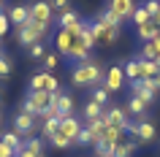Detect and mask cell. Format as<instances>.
<instances>
[{
  "label": "cell",
  "instance_id": "16",
  "mask_svg": "<svg viewBox=\"0 0 160 157\" xmlns=\"http://www.w3.org/2000/svg\"><path fill=\"white\" fill-rule=\"evenodd\" d=\"M6 17H8L11 25L22 27V25H27V22H30V11H27V6H11V8L6 11Z\"/></svg>",
  "mask_w": 160,
  "mask_h": 157
},
{
  "label": "cell",
  "instance_id": "29",
  "mask_svg": "<svg viewBox=\"0 0 160 157\" xmlns=\"http://www.w3.org/2000/svg\"><path fill=\"white\" fill-rule=\"evenodd\" d=\"M141 60V57H138ZM144 65V79H155V76H160V62L158 60H141Z\"/></svg>",
  "mask_w": 160,
  "mask_h": 157
},
{
  "label": "cell",
  "instance_id": "10",
  "mask_svg": "<svg viewBox=\"0 0 160 157\" xmlns=\"http://www.w3.org/2000/svg\"><path fill=\"white\" fill-rule=\"evenodd\" d=\"M73 98H71V95H68V92H57V95H54V103H52V111H54V116H60V119H62V116H71L73 114Z\"/></svg>",
  "mask_w": 160,
  "mask_h": 157
},
{
  "label": "cell",
  "instance_id": "17",
  "mask_svg": "<svg viewBox=\"0 0 160 157\" xmlns=\"http://www.w3.org/2000/svg\"><path fill=\"white\" fill-rule=\"evenodd\" d=\"M122 71H125V79H128L130 84H133V81H141V79H144V65H141V60H138V57L128 60Z\"/></svg>",
  "mask_w": 160,
  "mask_h": 157
},
{
  "label": "cell",
  "instance_id": "44",
  "mask_svg": "<svg viewBox=\"0 0 160 157\" xmlns=\"http://www.w3.org/2000/svg\"><path fill=\"white\" fill-rule=\"evenodd\" d=\"M0 98H3V95H0Z\"/></svg>",
  "mask_w": 160,
  "mask_h": 157
},
{
  "label": "cell",
  "instance_id": "9",
  "mask_svg": "<svg viewBox=\"0 0 160 157\" xmlns=\"http://www.w3.org/2000/svg\"><path fill=\"white\" fill-rule=\"evenodd\" d=\"M82 127H84V125L79 122V119H76L73 114H71V116H62V119H60V130H57V135L68 138V141H71V144L76 146V138H79V133H82Z\"/></svg>",
  "mask_w": 160,
  "mask_h": 157
},
{
  "label": "cell",
  "instance_id": "19",
  "mask_svg": "<svg viewBox=\"0 0 160 157\" xmlns=\"http://www.w3.org/2000/svg\"><path fill=\"white\" fill-rule=\"evenodd\" d=\"M0 144H3V146H8L11 152H14V155H19V152H22V146H25L22 135H19V133H14V130L3 133V135H0Z\"/></svg>",
  "mask_w": 160,
  "mask_h": 157
},
{
  "label": "cell",
  "instance_id": "5",
  "mask_svg": "<svg viewBox=\"0 0 160 157\" xmlns=\"http://www.w3.org/2000/svg\"><path fill=\"white\" fill-rule=\"evenodd\" d=\"M30 92H52V95H57V92H60L57 76L46 73V71L33 73V79H30Z\"/></svg>",
  "mask_w": 160,
  "mask_h": 157
},
{
  "label": "cell",
  "instance_id": "7",
  "mask_svg": "<svg viewBox=\"0 0 160 157\" xmlns=\"http://www.w3.org/2000/svg\"><path fill=\"white\" fill-rule=\"evenodd\" d=\"M103 87L109 92H119L122 87H125V71H122V65H109L106 68V73H103Z\"/></svg>",
  "mask_w": 160,
  "mask_h": 157
},
{
  "label": "cell",
  "instance_id": "1",
  "mask_svg": "<svg viewBox=\"0 0 160 157\" xmlns=\"http://www.w3.org/2000/svg\"><path fill=\"white\" fill-rule=\"evenodd\" d=\"M71 81H73L76 87H90V90H95V87L103 84V68L98 65V62H92V60H87L82 65H73Z\"/></svg>",
  "mask_w": 160,
  "mask_h": 157
},
{
  "label": "cell",
  "instance_id": "21",
  "mask_svg": "<svg viewBox=\"0 0 160 157\" xmlns=\"http://www.w3.org/2000/svg\"><path fill=\"white\" fill-rule=\"evenodd\" d=\"M141 60H158L160 62V35L155 38V41L141 43Z\"/></svg>",
  "mask_w": 160,
  "mask_h": 157
},
{
  "label": "cell",
  "instance_id": "28",
  "mask_svg": "<svg viewBox=\"0 0 160 157\" xmlns=\"http://www.w3.org/2000/svg\"><path fill=\"white\" fill-rule=\"evenodd\" d=\"M95 144H98V138H95L92 130L84 125V127H82V133H79V138H76V146H95Z\"/></svg>",
  "mask_w": 160,
  "mask_h": 157
},
{
  "label": "cell",
  "instance_id": "36",
  "mask_svg": "<svg viewBox=\"0 0 160 157\" xmlns=\"http://www.w3.org/2000/svg\"><path fill=\"white\" fill-rule=\"evenodd\" d=\"M49 6H52V11H54V14H60V11L71 8V0H49Z\"/></svg>",
  "mask_w": 160,
  "mask_h": 157
},
{
  "label": "cell",
  "instance_id": "45",
  "mask_svg": "<svg viewBox=\"0 0 160 157\" xmlns=\"http://www.w3.org/2000/svg\"><path fill=\"white\" fill-rule=\"evenodd\" d=\"M0 122H3V119H0Z\"/></svg>",
  "mask_w": 160,
  "mask_h": 157
},
{
  "label": "cell",
  "instance_id": "3",
  "mask_svg": "<svg viewBox=\"0 0 160 157\" xmlns=\"http://www.w3.org/2000/svg\"><path fill=\"white\" fill-rule=\"evenodd\" d=\"M125 133H130L138 144H152V141L158 138V127H155L149 119H136V122H130Z\"/></svg>",
  "mask_w": 160,
  "mask_h": 157
},
{
  "label": "cell",
  "instance_id": "32",
  "mask_svg": "<svg viewBox=\"0 0 160 157\" xmlns=\"http://www.w3.org/2000/svg\"><path fill=\"white\" fill-rule=\"evenodd\" d=\"M57 65H60V54H52V52H46V57H43V71H46V73H52Z\"/></svg>",
  "mask_w": 160,
  "mask_h": 157
},
{
  "label": "cell",
  "instance_id": "20",
  "mask_svg": "<svg viewBox=\"0 0 160 157\" xmlns=\"http://www.w3.org/2000/svg\"><path fill=\"white\" fill-rule=\"evenodd\" d=\"M41 138L43 141H52L54 135H57V130H60V116H49V119H41Z\"/></svg>",
  "mask_w": 160,
  "mask_h": 157
},
{
  "label": "cell",
  "instance_id": "37",
  "mask_svg": "<svg viewBox=\"0 0 160 157\" xmlns=\"http://www.w3.org/2000/svg\"><path fill=\"white\" fill-rule=\"evenodd\" d=\"M19 157H43V149H33V146H22Z\"/></svg>",
  "mask_w": 160,
  "mask_h": 157
},
{
  "label": "cell",
  "instance_id": "14",
  "mask_svg": "<svg viewBox=\"0 0 160 157\" xmlns=\"http://www.w3.org/2000/svg\"><path fill=\"white\" fill-rule=\"evenodd\" d=\"M73 41H76L73 30H57V35H54V49H57V54H68L71 46H73Z\"/></svg>",
  "mask_w": 160,
  "mask_h": 157
},
{
  "label": "cell",
  "instance_id": "8",
  "mask_svg": "<svg viewBox=\"0 0 160 157\" xmlns=\"http://www.w3.org/2000/svg\"><path fill=\"white\" fill-rule=\"evenodd\" d=\"M54 22H57V30H73V33H79V27H82V17H79L76 8H65L60 14H54Z\"/></svg>",
  "mask_w": 160,
  "mask_h": 157
},
{
  "label": "cell",
  "instance_id": "35",
  "mask_svg": "<svg viewBox=\"0 0 160 157\" xmlns=\"http://www.w3.org/2000/svg\"><path fill=\"white\" fill-rule=\"evenodd\" d=\"M49 144H52L54 149H71V146H73V144H71L68 138H62V135H54V138H52Z\"/></svg>",
  "mask_w": 160,
  "mask_h": 157
},
{
  "label": "cell",
  "instance_id": "30",
  "mask_svg": "<svg viewBox=\"0 0 160 157\" xmlns=\"http://www.w3.org/2000/svg\"><path fill=\"white\" fill-rule=\"evenodd\" d=\"M130 19H133V25H136V27L149 25V22H152V17L147 14V8H144V6H136V11H133V17H130Z\"/></svg>",
  "mask_w": 160,
  "mask_h": 157
},
{
  "label": "cell",
  "instance_id": "6",
  "mask_svg": "<svg viewBox=\"0 0 160 157\" xmlns=\"http://www.w3.org/2000/svg\"><path fill=\"white\" fill-rule=\"evenodd\" d=\"M46 30L49 27H41V25H35V22H27V25L19 27V35H17V41L22 43V46H33V43H41V38L46 35Z\"/></svg>",
  "mask_w": 160,
  "mask_h": 157
},
{
  "label": "cell",
  "instance_id": "15",
  "mask_svg": "<svg viewBox=\"0 0 160 157\" xmlns=\"http://www.w3.org/2000/svg\"><path fill=\"white\" fill-rule=\"evenodd\" d=\"M130 92H133L136 98H141L147 106H149V103H155V98H158V92L152 90V87L144 81V79H141V81H133V84H130Z\"/></svg>",
  "mask_w": 160,
  "mask_h": 157
},
{
  "label": "cell",
  "instance_id": "40",
  "mask_svg": "<svg viewBox=\"0 0 160 157\" xmlns=\"http://www.w3.org/2000/svg\"><path fill=\"white\" fill-rule=\"evenodd\" d=\"M0 157H14V152H11L8 146H3V144H0Z\"/></svg>",
  "mask_w": 160,
  "mask_h": 157
},
{
  "label": "cell",
  "instance_id": "38",
  "mask_svg": "<svg viewBox=\"0 0 160 157\" xmlns=\"http://www.w3.org/2000/svg\"><path fill=\"white\" fill-rule=\"evenodd\" d=\"M144 8H147L149 17H155V14L160 11V0H147V3H144Z\"/></svg>",
  "mask_w": 160,
  "mask_h": 157
},
{
  "label": "cell",
  "instance_id": "13",
  "mask_svg": "<svg viewBox=\"0 0 160 157\" xmlns=\"http://www.w3.org/2000/svg\"><path fill=\"white\" fill-rule=\"evenodd\" d=\"M109 11H114L122 22H128V19L133 17V11H136V0H111Z\"/></svg>",
  "mask_w": 160,
  "mask_h": 157
},
{
  "label": "cell",
  "instance_id": "25",
  "mask_svg": "<svg viewBox=\"0 0 160 157\" xmlns=\"http://www.w3.org/2000/svg\"><path fill=\"white\" fill-rule=\"evenodd\" d=\"M136 152V141H119L117 146H114V152H111V157H133Z\"/></svg>",
  "mask_w": 160,
  "mask_h": 157
},
{
  "label": "cell",
  "instance_id": "24",
  "mask_svg": "<svg viewBox=\"0 0 160 157\" xmlns=\"http://www.w3.org/2000/svg\"><path fill=\"white\" fill-rule=\"evenodd\" d=\"M103 111H106L103 106H98V103H92V100H90V103H84V108H82V116H84L87 122H92V119H101Z\"/></svg>",
  "mask_w": 160,
  "mask_h": 157
},
{
  "label": "cell",
  "instance_id": "2",
  "mask_svg": "<svg viewBox=\"0 0 160 157\" xmlns=\"http://www.w3.org/2000/svg\"><path fill=\"white\" fill-rule=\"evenodd\" d=\"M52 103H54V95L52 92H30L25 98V103H22V111L25 114H33L35 119H41L52 108Z\"/></svg>",
  "mask_w": 160,
  "mask_h": 157
},
{
  "label": "cell",
  "instance_id": "43",
  "mask_svg": "<svg viewBox=\"0 0 160 157\" xmlns=\"http://www.w3.org/2000/svg\"><path fill=\"white\" fill-rule=\"evenodd\" d=\"M14 157H19V155H14Z\"/></svg>",
  "mask_w": 160,
  "mask_h": 157
},
{
  "label": "cell",
  "instance_id": "39",
  "mask_svg": "<svg viewBox=\"0 0 160 157\" xmlns=\"http://www.w3.org/2000/svg\"><path fill=\"white\" fill-rule=\"evenodd\" d=\"M8 27H11V22H8V17H6V11H3V14H0V38L8 33Z\"/></svg>",
  "mask_w": 160,
  "mask_h": 157
},
{
  "label": "cell",
  "instance_id": "26",
  "mask_svg": "<svg viewBox=\"0 0 160 157\" xmlns=\"http://www.w3.org/2000/svg\"><path fill=\"white\" fill-rule=\"evenodd\" d=\"M90 100H92V103H98V106H109V100H111V92L106 90V87H95L92 90V95H90Z\"/></svg>",
  "mask_w": 160,
  "mask_h": 157
},
{
  "label": "cell",
  "instance_id": "18",
  "mask_svg": "<svg viewBox=\"0 0 160 157\" xmlns=\"http://www.w3.org/2000/svg\"><path fill=\"white\" fill-rule=\"evenodd\" d=\"M147 103H144L141 98H136V95H130L128 98V103H125V111H128V116H138V119H144V114H147Z\"/></svg>",
  "mask_w": 160,
  "mask_h": 157
},
{
  "label": "cell",
  "instance_id": "11",
  "mask_svg": "<svg viewBox=\"0 0 160 157\" xmlns=\"http://www.w3.org/2000/svg\"><path fill=\"white\" fill-rule=\"evenodd\" d=\"M103 116H106V122H109V125H114V127H122V130H128V125H130L125 106H109L106 111H103Z\"/></svg>",
  "mask_w": 160,
  "mask_h": 157
},
{
  "label": "cell",
  "instance_id": "27",
  "mask_svg": "<svg viewBox=\"0 0 160 157\" xmlns=\"http://www.w3.org/2000/svg\"><path fill=\"white\" fill-rule=\"evenodd\" d=\"M95 19H98V22H103V25H111V27H122V19H119L114 11H109V8H103Z\"/></svg>",
  "mask_w": 160,
  "mask_h": 157
},
{
  "label": "cell",
  "instance_id": "23",
  "mask_svg": "<svg viewBox=\"0 0 160 157\" xmlns=\"http://www.w3.org/2000/svg\"><path fill=\"white\" fill-rule=\"evenodd\" d=\"M122 135H125V130H122V127H114V125H109V127L103 130L101 141H103V144H111V146H117L119 141H122Z\"/></svg>",
  "mask_w": 160,
  "mask_h": 157
},
{
  "label": "cell",
  "instance_id": "22",
  "mask_svg": "<svg viewBox=\"0 0 160 157\" xmlns=\"http://www.w3.org/2000/svg\"><path fill=\"white\" fill-rule=\"evenodd\" d=\"M136 35H138V41L147 43V41H155L160 35V27L155 25V22H149V25H141V27H136Z\"/></svg>",
  "mask_w": 160,
  "mask_h": 157
},
{
  "label": "cell",
  "instance_id": "33",
  "mask_svg": "<svg viewBox=\"0 0 160 157\" xmlns=\"http://www.w3.org/2000/svg\"><path fill=\"white\" fill-rule=\"evenodd\" d=\"M27 54H30L33 60H43L46 57V46H43V43H33V46L27 49Z\"/></svg>",
  "mask_w": 160,
  "mask_h": 157
},
{
  "label": "cell",
  "instance_id": "4",
  "mask_svg": "<svg viewBox=\"0 0 160 157\" xmlns=\"http://www.w3.org/2000/svg\"><path fill=\"white\" fill-rule=\"evenodd\" d=\"M27 11H30V22L41 27H52V22H54V11H52L49 0H35L33 6H27Z\"/></svg>",
  "mask_w": 160,
  "mask_h": 157
},
{
  "label": "cell",
  "instance_id": "41",
  "mask_svg": "<svg viewBox=\"0 0 160 157\" xmlns=\"http://www.w3.org/2000/svg\"><path fill=\"white\" fill-rule=\"evenodd\" d=\"M0 52H3V38H0Z\"/></svg>",
  "mask_w": 160,
  "mask_h": 157
},
{
  "label": "cell",
  "instance_id": "42",
  "mask_svg": "<svg viewBox=\"0 0 160 157\" xmlns=\"http://www.w3.org/2000/svg\"><path fill=\"white\" fill-rule=\"evenodd\" d=\"M95 157H109V155H95Z\"/></svg>",
  "mask_w": 160,
  "mask_h": 157
},
{
  "label": "cell",
  "instance_id": "34",
  "mask_svg": "<svg viewBox=\"0 0 160 157\" xmlns=\"http://www.w3.org/2000/svg\"><path fill=\"white\" fill-rule=\"evenodd\" d=\"M11 76V60L0 52V79H8Z\"/></svg>",
  "mask_w": 160,
  "mask_h": 157
},
{
  "label": "cell",
  "instance_id": "31",
  "mask_svg": "<svg viewBox=\"0 0 160 157\" xmlns=\"http://www.w3.org/2000/svg\"><path fill=\"white\" fill-rule=\"evenodd\" d=\"M87 127L92 130V135L98 141H101V135H103V130L109 127V122H106V116H101V119H92V122H87Z\"/></svg>",
  "mask_w": 160,
  "mask_h": 157
},
{
  "label": "cell",
  "instance_id": "12",
  "mask_svg": "<svg viewBox=\"0 0 160 157\" xmlns=\"http://www.w3.org/2000/svg\"><path fill=\"white\" fill-rule=\"evenodd\" d=\"M35 119L33 114H25V111H19L17 116H14V133H19V135H33L35 130Z\"/></svg>",
  "mask_w": 160,
  "mask_h": 157
}]
</instances>
